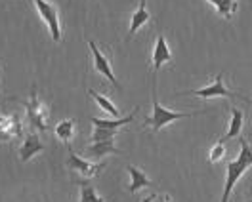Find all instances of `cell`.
Here are the masks:
<instances>
[{"mask_svg": "<svg viewBox=\"0 0 252 202\" xmlns=\"http://www.w3.org/2000/svg\"><path fill=\"white\" fill-rule=\"evenodd\" d=\"M151 95H153V115L143 120V126H149L153 134L160 132L164 126H168L170 122H176V120H180V118H189V116L203 115V111H197V113H178V111H170V109H166V107H162L157 99V77H153Z\"/></svg>", "mask_w": 252, "mask_h": 202, "instance_id": "6da1fadb", "label": "cell"}, {"mask_svg": "<svg viewBox=\"0 0 252 202\" xmlns=\"http://www.w3.org/2000/svg\"><path fill=\"white\" fill-rule=\"evenodd\" d=\"M239 141H241V153L235 160L227 162V177H225V187H223V193H221V202L229 201L231 191L237 185V181L252 166V147L245 138H239Z\"/></svg>", "mask_w": 252, "mask_h": 202, "instance_id": "7a4b0ae2", "label": "cell"}, {"mask_svg": "<svg viewBox=\"0 0 252 202\" xmlns=\"http://www.w3.org/2000/svg\"><path fill=\"white\" fill-rule=\"evenodd\" d=\"M36 8V12L40 14L42 21L46 23L48 31L52 34V40L54 42H60L62 40V21H60V12L56 8L54 2L50 0H31Z\"/></svg>", "mask_w": 252, "mask_h": 202, "instance_id": "3957f363", "label": "cell"}, {"mask_svg": "<svg viewBox=\"0 0 252 202\" xmlns=\"http://www.w3.org/2000/svg\"><path fill=\"white\" fill-rule=\"evenodd\" d=\"M23 107L27 109V120L32 128H38L40 132L48 130V109L40 103L38 95H36V86L31 88V99L29 101H21Z\"/></svg>", "mask_w": 252, "mask_h": 202, "instance_id": "277c9868", "label": "cell"}, {"mask_svg": "<svg viewBox=\"0 0 252 202\" xmlns=\"http://www.w3.org/2000/svg\"><path fill=\"white\" fill-rule=\"evenodd\" d=\"M188 95H197V97H205V99H212V97H229V99H235V97H239V99H243V101L249 103V99H247L245 95L233 92V90H229V88L225 86V82H223V73H220L218 77L214 78V82H212L210 86H205V88L188 92Z\"/></svg>", "mask_w": 252, "mask_h": 202, "instance_id": "5b68a950", "label": "cell"}, {"mask_svg": "<svg viewBox=\"0 0 252 202\" xmlns=\"http://www.w3.org/2000/svg\"><path fill=\"white\" fill-rule=\"evenodd\" d=\"M107 164L105 162H99V164H94V162H88V160H82L71 147H69V160H67V168L73 172H79L80 175H84V179H90V177H97L101 170L105 168Z\"/></svg>", "mask_w": 252, "mask_h": 202, "instance_id": "8992f818", "label": "cell"}, {"mask_svg": "<svg viewBox=\"0 0 252 202\" xmlns=\"http://www.w3.org/2000/svg\"><path fill=\"white\" fill-rule=\"evenodd\" d=\"M88 46H90V52H92V59H94V69L99 73V75H103V77L109 80L111 84L115 86V88H123L121 84H119V80L115 78V75H113V67H111V59L99 50V48L95 46L94 40H88Z\"/></svg>", "mask_w": 252, "mask_h": 202, "instance_id": "52a82bcc", "label": "cell"}, {"mask_svg": "<svg viewBox=\"0 0 252 202\" xmlns=\"http://www.w3.org/2000/svg\"><path fill=\"white\" fill-rule=\"evenodd\" d=\"M172 61V54H170V48L166 44V38L162 32L157 34V40H155V48H153V58H151V71H153V77H157V71L164 65V63Z\"/></svg>", "mask_w": 252, "mask_h": 202, "instance_id": "ba28073f", "label": "cell"}, {"mask_svg": "<svg viewBox=\"0 0 252 202\" xmlns=\"http://www.w3.org/2000/svg\"><path fill=\"white\" fill-rule=\"evenodd\" d=\"M42 149H44V145H42V141L38 140V136L36 134H27L23 143H21V149H19V160L21 162H29L32 156L36 153H40Z\"/></svg>", "mask_w": 252, "mask_h": 202, "instance_id": "9c48e42d", "label": "cell"}, {"mask_svg": "<svg viewBox=\"0 0 252 202\" xmlns=\"http://www.w3.org/2000/svg\"><path fill=\"white\" fill-rule=\"evenodd\" d=\"M84 153H86L88 158H92V160H99L103 156L113 155V153H121V151L115 147L113 141H95V143H88L84 147Z\"/></svg>", "mask_w": 252, "mask_h": 202, "instance_id": "30bf717a", "label": "cell"}, {"mask_svg": "<svg viewBox=\"0 0 252 202\" xmlns=\"http://www.w3.org/2000/svg\"><path fill=\"white\" fill-rule=\"evenodd\" d=\"M147 2L145 0H140V4H138V10L132 14V17H130V29H128V38H132L136 32L142 29L143 25L151 19V16H149V12H147V6H145Z\"/></svg>", "mask_w": 252, "mask_h": 202, "instance_id": "8fae6325", "label": "cell"}, {"mask_svg": "<svg viewBox=\"0 0 252 202\" xmlns=\"http://www.w3.org/2000/svg\"><path fill=\"white\" fill-rule=\"evenodd\" d=\"M126 172H128V175H130V185H128V191H130V195H134V193H138L140 189H143V187H151L153 185V181L143 173L138 166H128L126 168Z\"/></svg>", "mask_w": 252, "mask_h": 202, "instance_id": "7c38bea8", "label": "cell"}, {"mask_svg": "<svg viewBox=\"0 0 252 202\" xmlns=\"http://www.w3.org/2000/svg\"><path fill=\"white\" fill-rule=\"evenodd\" d=\"M243 120H245V115L243 111H239L237 107H231V120H229V128H227V134L221 138V143L227 140H235L241 138V130H243Z\"/></svg>", "mask_w": 252, "mask_h": 202, "instance_id": "4fadbf2b", "label": "cell"}, {"mask_svg": "<svg viewBox=\"0 0 252 202\" xmlns=\"http://www.w3.org/2000/svg\"><path fill=\"white\" fill-rule=\"evenodd\" d=\"M12 136H21V126H19L17 116L0 115V138L6 140V138H12Z\"/></svg>", "mask_w": 252, "mask_h": 202, "instance_id": "5bb4252c", "label": "cell"}, {"mask_svg": "<svg viewBox=\"0 0 252 202\" xmlns=\"http://www.w3.org/2000/svg\"><path fill=\"white\" fill-rule=\"evenodd\" d=\"M75 120L73 118H63L60 120L56 128H54V134H56V138L63 143H69V141L73 140V136H75Z\"/></svg>", "mask_w": 252, "mask_h": 202, "instance_id": "9a60e30c", "label": "cell"}, {"mask_svg": "<svg viewBox=\"0 0 252 202\" xmlns=\"http://www.w3.org/2000/svg\"><path fill=\"white\" fill-rule=\"evenodd\" d=\"M88 93H90V97L94 99L95 103L99 105V109H101V111H105V113H107L109 116H113V118H119V116H121V111H119V107H117L115 103H111V101H109V99H107V97H105V95H101V93H97V92H95V90H92V88L88 90Z\"/></svg>", "mask_w": 252, "mask_h": 202, "instance_id": "2e32d148", "label": "cell"}, {"mask_svg": "<svg viewBox=\"0 0 252 202\" xmlns=\"http://www.w3.org/2000/svg\"><path fill=\"white\" fill-rule=\"evenodd\" d=\"M77 185L80 187V195H79V202H105V199H101L97 193H95V187L82 179V181H75Z\"/></svg>", "mask_w": 252, "mask_h": 202, "instance_id": "e0dca14e", "label": "cell"}, {"mask_svg": "<svg viewBox=\"0 0 252 202\" xmlns=\"http://www.w3.org/2000/svg\"><path fill=\"white\" fill-rule=\"evenodd\" d=\"M206 2L212 4L223 19H231L237 12V0H206Z\"/></svg>", "mask_w": 252, "mask_h": 202, "instance_id": "ac0fdd59", "label": "cell"}, {"mask_svg": "<svg viewBox=\"0 0 252 202\" xmlns=\"http://www.w3.org/2000/svg\"><path fill=\"white\" fill-rule=\"evenodd\" d=\"M223 156H225V145H223L221 141H218L216 145L210 147V151H208V160H210L212 164H216V162L223 160Z\"/></svg>", "mask_w": 252, "mask_h": 202, "instance_id": "d6986e66", "label": "cell"}, {"mask_svg": "<svg viewBox=\"0 0 252 202\" xmlns=\"http://www.w3.org/2000/svg\"><path fill=\"white\" fill-rule=\"evenodd\" d=\"M142 202H172V199H170V195H166V193H160V195H151V197L143 199Z\"/></svg>", "mask_w": 252, "mask_h": 202, "instance_id": "ffe728a7", "label": "cell"}, {"mask_svg": "<svg viewBox=\"0 0 252 202\" xmlns=\"http://www.w3.org/2000/svg\"><path fill=\"white\" fill-rule=\"evenodd\" d=\"M249 202H252V189L249 191Z\"/></svg>", "mask_w": 252, "mask_h": 202, "instance_id": "44dd1931", "label": "cell"}]
</instances>
